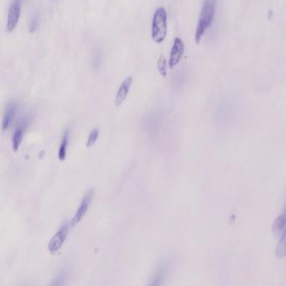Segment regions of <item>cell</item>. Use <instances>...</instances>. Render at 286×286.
I'll list each match as a JSON object with an SVG mask.
<instances>
[{
  "mask_svg": "<svg viewBox=\"0 0 286 286\" xmlns=\"http://www.w3.org/2000/svg\"><path fill=\"white\" fill-rule=\"evenodd\" d=\"M216 8L217 0H204L195 33V41L197 45H199L206 31L213 23Z\"/></svg>",
  "mask_w": 286,
  "mask_h": 286,
  "instance_id": "1",
  "label": "cell"
},
{
  "mask_svg": "<svg viewBox=\"0 0 286 286\" xmlns=\"http://www.w3.org/2000/svg\"><path fill=\"white\" fill-rule=\"evenodd\" d=\"M167 35V11L160 7L154 14L151 26V37L154 42L160 44Z\"/></svg>",
  "mask_w": 286,
  "mask_h": 286,
  "instance_id": "2",
  "label": "cell"
},
{
  "mask_svg": "<svg viewBox=\"0 0 286 286\" xmlns=\"http://www.w3.org/2000/svg\"><path fill=\"white\" fill-rule=\"evenodd\" d=\"M69 225L65 223L61 226V228L57 231V233L52 237V240L48 244V250L52 254L57 253L61 249L64 243L66 241V237L68 236Z\"/></svg>",
  "mask_w": 286,
  "mask_h": 286,
  "instance_id": "3",
  "label": "cell"
},
{
  "mask_svg": "<svg viewBox=\"0 0 286 286\" xmlns=\"http://www.w3.org/2000/svg\"><path fill=\"white\" fill-rule=\"evenodd\" d=\"M93 190H88V193L85 195V197L82 199V203L78 207L75 215L70 221V227H75L77 224L80 223L82 218H84L85 215L87 212V210L89 208L90 205L92 203V198H93Z\"/></svg>",
  "mask_w": 286,
  "mask_h": 286,
  "instance_id": "4",
  "label": "cell"
},
{
  "mask_svg": "<svg viewBox=\"0 0 286 286\" xmlns=\"http://www.w3.org/2000/svg\"><path fill=\"white\" fill-rule=\"evenodd\" d=\"M184 52H185V45L183 41L181 38L176 37L174 40L171 55H170L169 62H168L170 68L173 69L175 66L178 65L183 57Z\"/></svg>",
  "mask_w": 286,
  "mask_h": 286,
  "instance_id": "5",
  "label": "cell"
},
{
  "mask_svg": "<svg viewBox=\"0 0 286 286\" xmlns=\"http://www.w3.org/2000/svg\"><path fill=\"white\" fill-rule=\"evenodd\" d=\"M20 2L21 0H14L10 5L7 19V31L9 33L16 28L20 17Z\"/></svg>",
  "mask_w": 286,
  "mask_h": 286,
  "instance_id": "6",
  "label": "cell"
},
{
  "mask_svg": "<svg viewBox=\"0 0 286 286\" xmlns=\"http://www.w3.org/2000/svg\"><path fill=\"white\" fill-rule=\"evenodd\" d=\"M132 83H133V78L131 77H129L120 85V87H118V90H117V94H116L114 101L115 105L117 106V107L122 105L124 102L126 100L127 97L129 95V90H130V87H131Z\"/></svg>",
  "mask_w": 286,
  "mask_h": 286,
  "instance_id": "7",
  "label": "cell"
},
{
  "mask_svg": "<svg viewBox=\"0 0 286 286\" xmlns=\"http://www.w3.org/2000/svg\"><path fill=\"white\" fill-rule=\"evenodd\" d=\"M17 111H18V103L17 102H11L8 104L7 108L5 109L4 117H3V130H6L10 128L13 120H14L15 115H16Z\"/></svg>",
  "mask_w": 286,
  "mask_h": 286,
  "instance_id": "8",
  "label": "cell"
},
{
  "mask_svg": "<svg viewBox=\"0 0 286 286\" xmlns=\"http://www.w3.org/2000/svg\"><path fill=\"white\" fill-rule=\"evenodd\" d=\"M29 117H25L22 120L21 124L17 127L16 130L14 132L13 139H12V146H13V150L14 151H18L20 145H21L22 140H23V134H25V130L26 127L28 125Z\"/></svg>",
  "mask_w": 286,
  "mask_h": 286,
  "instance_id": "9",
  "label": "cell"
},
{
  "mask_svg": "<svg viewBox=\"0 0 286 286\" xmlns=\"http://www.w3.org/2000/svg\"><path fill=\"white\" fill-rule=\"evenodd\" d=\"M69 138H70V129H66L64 133L62 140H61V146L59 148L58 159L60 160H65L66 156V150L68 147Z\"/></svg>",
  "mask_w": 286,
  "mask_h": 286,
  "instance_id": "10",
  "label": "cell"
},
{
  "mask_svg": "<svg viewBox=\"0 0 286 286\" xmlns=\"http://www.w3.org/2000/svg\"><path fill=\"white\" fill-rule=\"evenodd\" d=\"M286 228V212L284 211L281 215H279L275 219V223L273 224V232L275 235L282 234V232Z\"/></svg>",
  "mask_w": 286,
  "mask_h": 286,
  "instance_id": "11",
  "label": "cell"
},
{
  "mask_svg": "<svg viewBox=\"0 0 286 286\" xmlns=\"http://www.w3.org/2000/svg\"><path fill=\"white\" fill-rule=\"evenodd\" d=\"M275 255L277 258H282L286 257V228L282 232L281 237L275 249Z\"/></svg>",
  "mask_w": 286,
  "mask_h": 286,
  "instance_id": "12",
  "label": "cell"
},
{
  "mask_svg": "<svg viewBox=\"0 0 286 286\" xmlns=\"http://www.w3.org/2000/svg\"><path fill=\"white\" fill-rule=\"evenodd\" d=\"M157 68L162 77H165L167 74V61L164 56H160L158 59Z\"/></svg>",
  "mask_w": 286,
  "mask_h": 286,
  "instance_id": "13",
  "label": "cell"
},
{
  "mask_svg": "<svg viewBox=\"0 0 286 286\" xmlns=\"http://www.w3.org/2000/svg\"><path fill=\"white\" fill-rule=\"evenodd\" d=\"M99 130L98 129H93V130L90 133L89 136H88V138H87V144H86L87 148L92 147L94 144L96 143V141L98 140V138H99Z\"/></svg>",
  "mask_w": 286,
  "mask_h": 286,
  "instance_id": "14",
  "label": "cell"
},
{
  "mask_svg": "<svg viewBox=\"0 0 286 286\" xmlns=\"http://www.w3.org/2000/svg\"><path fill=\"white\" fill-rule=\"evenodd\" d=\"M38 19L36 17H35L31 22V32H33V31H35V29L37 28L38 26Z\"/></svg>",
  "mask_w": 286,
  "mask_h": 286,
  "instance_id": "15",
  "label": "cell"
}]
</instances>
